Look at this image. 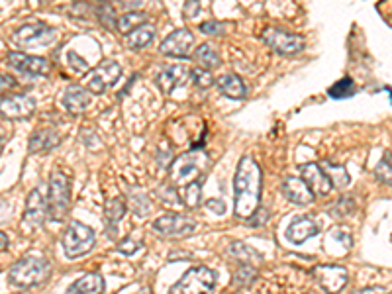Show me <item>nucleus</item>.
Listing matches in <instances>:
<instances>
[{"label":"nucleus","instance_id":"nucleus-40","mask_svg":"<svg viewBox=\"0 0 392 294\" xmlns=\"http://www.w3.org/2000/svg\"><path fill=\"white\" fill-rule=\"evenodd\" d=\"M173 152H171V147H159V153H157V163L161 169H171V165H173Z\"/></svg>","mask_w":392,"mask_h":294},{"label":"nucleus","instance_id":"nucleus-6","mask_svg":"<svg viewBox=\"0 0 392 294\" xmlns=\"http://www.w3.org/2000/svg\"><path fill=\"white\" fill-rule=\"evenodd\" d=\"M263 42L269 45L275 54L283 55V57L302 54L306 47V40L302 35L284 32L281 28H267L263 32Z\"/></svg>","mask_w":392,"mask_h":294},{"label":"nucleus","instance_id":"nucleus-39","mask_svg":"<svg viewBox=\"0 0 392 294\" xmlns=\"http://www.w3.org/2000/svg\"><path fill=\"white\" fill-rule=\"evenodd\" d=\"M67 59H69V65H71V69H73L75 73H83V71H87L88 69L87 61L81 59L75 51H69V54H67Z\"/></svg>","mask_w":392,"mask_h":294},{"label":"nucleus","instance_id":"nucleus-23","mask_svg":"<svg viewBox=\"0 0 392 294\" xmlns=\"http://www.w3.org/2000/svg\"><path fill=\"white\" fill-rule=\"evenodd\" d=\"M65 294H104V279L98 272H87L69 284Z\"/></svg>","mask_w":392,"mask_h":294},{"label":"nucleus","instance_id":"nucleus-10","mask_svg":"<svg viewBox=\"0 0 392 294\" xmlns=\"http://www.w3.org/2000/svg\"><path fill=\"white\" fill-rule=\"evenodd\" d=\"M312 275L326 294L341 293L349 281L348 269L341 265H318L312 269Z\"/></svg>","mask_w":392,"mask_h":294},{"label":"nucleus","instance_id":"nucleus-22","mask_svg":"<svg viewBox=\"0 0 392 294\" xmlns=\"http://www.w3.org/2000/svg\"><path fill=\"white\" fill-rule=\"evenodd\" d=\"M216 87L229 100H243V98L247 97V85L236 73H226V75L220 76L218 81H216Z\"/></svg>","mask_w":392,"mask_h":294},{"label":"nucleus","instance_id":"nucleus-7","mask_svg":"<svg viewBox=\"0 0 392 294\" xmlns=\"http://www.w3.org/2000/svg\"><path fill=\"white\" fill-rule=\"evenodd\" d=\"M206 157L202 153H185L179 159H174L171 165V179L174 185H188L196 179H202V167H204Z\"/></svg>","mask_w":392,"mask_h":294},{"label":"nucleus","instance_id":"nucleus-28","mask_svg":"<svg viewBox=\"0 0 392 294\" xmlns=\"http://www.w3.org/2000/svg\"><path fill=\"white\" fill-rule=\"evenodd\" d=\"M355 92H357V87H355V81L351 76H343V79H339L338 83H334L332 87L327 88V97L334 98V100H348Z\"/></svg>","mask_w":392,"mask_h":294},{"label":"nucleus","instance_id":"nucleus-29","mask_svg":"<svg viewBox=\"0 0 392 294\" xmlns=\"http://www.w3.org/2000/svg\"><path fill=\"white\" fill-rule=\"evenodd\" d=\"M195 61L198 65H202L204 69H216L220 65V54L212 47L210 44H202L196 47L195 51Z\"/></svg>","mask_w":392,"mask_h":294},{"label":"nucleus","instance_id":"nucleus-36","mask_svg":"<svg viewBox=\"0 0 392 294\" xmlns=\"http://www.w3.org/2000/svg\"><path fill=\"white\" fill-rule=\"evenodd\" d=\"M130 202H131V208H133V212L140 214V216H145V214L149 212V206H152L149 196L143 195V193H133V190H131L130 195Z\"/></svg>","mask_w":392,"mask_h":294},{"label":"nucleus","instance_id":"nucleus-45","mask_svg":"<svg viewBox=\"0 0 392 294\" xmlns=\"http://www.w3.org/2000/svg\"><path fill=\"white\" fill-rule=\"evenodd\" d=\"M349 294H389V291L382 286H367V288H359V291H353Z\"/></svg>","mask_w":392,"mask_h":294},{"label":"nucleus","instance_id":"nucleus-52","mask_svg":"<svg viewBox=\"0 0 392 294\" xmlns=\"http://www.w3.org/2000/svg\"><path fill=\"white\" fill-rule=\"evenodd\" d=\"M138 294H147V293H145V291H142V293H138Z\"/></svg>","mask_w":392,"mask_h":294},{"label":"nucleus","instance_id":"nucleus-16","mask_svg":"<svg viewBox=\"0 0 392 294\" xmlns=\"http://www.w3.org/2000/svg\"><path fill=\"white\" fill-rule=\"evenodd\" d=\"M300 177L304 179V183L310 186V190L314 193V196H327L334 188L332 179L327 177V173L322 169L320 163H306L300 167Z\"/></svg>","mask_w":392,"mask_h":294},{"label":"nucleus","instance_id":"nucleus-47","mask_svg":"<svg viewBox=\"0 0 392 294\" xmlns=\"http://www.w3.org/2000/svg\"><path fill=\"white\" fill-rule=\"evenodd\" d=\"M6 87L8 88H14L16 87V81L12 79L10 75H6V73H2V88L6 90Z\"/></svg>","mask_w":392,"mask_h":294},{"label":"nucleus","instance_id":"nucleus-17","mask_svg":"<svg viewBox=\"0 0 392 294\" xmlns=\"http://www.w3.org/2000/svg\"><path fill=\"white\" fill-rule=\"evenodd\" d=\"M190 79H193V69H188L186 65H167L157 75L155 83L159 85L165 95H171L174 88L186 85Z\"/></svg>","mask_w":392,"mask_h":294},{"label":"nucleus","instance_id":"nucleus-3","mask_svg":"<svg viewBox=\"0 0 392 294\" xmlns=\"http://www.w3.org/2000/svg\"><path fill=\"white\" fill-rule=\"evenodd\" d=\"M61 245H63V251H65L69 259H79V257H83V255H87V253L95 250L97 236H95L92 228H88L87 224L73 220L67 226L65 234L61 238Z\"/></svg>","mask_w":392,"mask_h":294},{"label":"nucleus","instance_id":"nucleus-14","mask_svg":"<svg viewBox=\"0 0 392 294\" xmlns=\"http://www.w3.org/2000/svg\"><path fill=\"white\" fill-rule=\"evenodd\" d=\"M6 63L20 71L24 75L30 76H44L49 73L51 69V63L45 59V57H38V55H28V54H8L6 57Z\"/></svg>","mask_w":392,"mask_h":294},{"label":"nucleus","instance_id":"nucleus-42","mask_svg":"<svg viewBox=\"0 0 392 294\" xmlns=\"http://www.w3.org/2000/svg\"><path fill=\"white\" fill-rule=\"evenodd\" d=\"M200 30L208 35H220V33L224 32V26L220 22H204L200 26Z\"/></svg>","mask_w":392,"mask_h":294},{"label":"nucleus","instance_id":"nucleus-12","mask_svg":"<svg viewBox=\"0 0 392 294\" xmlns=\"http://www.w3.org/2000/svg\"><path fill=\"white\" fill-rule=\"evenodd\" d=\"M0 110L2 116L8 120H22V118H30L35 110V100L26 95H2L0 100Z\"/></svg>","mask_w":392,"mask_h":294},{"label":"nucleus","instance_id":"nucleus-49","mask_svg":"<svg viewBox=\"0 0 392 294\" xmlns=\"http://www.w3.org/2000/svg\"><path fill=\"white\" fill-rule=\"evenodd\" d=\"M40 4H49V2H54V0H38Z\"/></svg>","mask_w":392,"mask_h":294},{"label":"nucleus","instance_id":"nucleus-44","mask_svg":"<svg viewBox=\"0 0 392 294\" xmlns=\"http://www.w3.org/2000/svg\"><path fill=\"white\" fill-rule=\"evenodd\" d=\"M98 18H100V22H104L106 26H108L110 22H116V20H114V12H112L110 6H100V8H98Z\"/></svg>","mask_w":392,"mask_h":294},{"label":"nucleus","instance_id":"nucleus-50","mask_svg":"<svg viewBox=\"0 0 392 294\" xmlns=\"http://www.w3.org/2000/svg\"><path fill=\"white\" fill-rule=\"evenodd\" d=\"M386 92L391 95V100H392V88H386Z\"/></svg>","mask_w":392,"mask_h":294},{"label":"nucleus","instance_id":"nucleus-2","mask_svg":"<svg viewBox=\"0 0 392 294\" xmlns=\"http://www.w3.org/2000/svg\"><path fill=\"white\" fill-rule=\"evenodd\" d=\"M51 265L42 255L22 257L8 269V281L20 288H32L49 279Z\"/></svg>","mask_w":392,"mask_h":294},{"label":"nucleus","instance_id":"nucleus-53","mask_svg":"<svg viewBox=\"0 0 392 294\" xmlns=\"http://www.w3.org/2000/svg\"><path fill=\"white\" fill-rule=\"evenodd\" d=\"M236 294H240V293H236Z\"/></svg>","mask_w":392,"mask_h":294},{"label":"nucleus","instance_id":"nucleus-31","mask_svg":"<svg viewBox=\"0 0 392 294\" xmlns=\"http://www.w3.org/2000/svg\"><path fill=\"white\" fill-rule=\"evenodd\" d=\"M181 198H183V204H185V206H198V204H200V198H202V179L185 185V190L181 193Z\"/></svg>","mask_w":392,"mask_h":294},{"label":"nucleus","instance_id":"nucleus-35","mask_svg":"<svg viewBox=\"0 0 392 294\" xmlns=\"http://www.w3.org/2000/svg\"><path fill=\"white\" fill-rule=\"evenodd\" d=\"M157 196L163 200L165 204H169V206L183 202V198H181V195L177 193V188H174L173 185H169V183H163V185L157 186Z\"/></svg>","mask_w":392,"mask_h":294},{"label":"nucleus","instance_id":"nucleus-4","mask_svg":"<svg viewBox=\"0 0 392 294\" xmlns=\"http://www.w3.org/2000/svg\"><path fill=\"white\" fill-rule=\"evenodd\" d=\"M216 272L204 265L193 267L181 277L179 283L169 288V294H214Z\"/></svg>","mask_w":392,"mask_h":294},{"label":"nucleus","instance_id":"nucleus-15","mask_svg":"<svg viewBox=\"0 0 392 294\" xmlns=\"http://www.w3.org/2000/svg\"><path fill=\"white\" fill-rule=\"evenodd\" d=\"M49 216V204L47 198L42 195L40 188H33L26 200V210H24L22 222H26L30 228H42L45 218Z\"/></svg>","mask_w":392,"mask_h":294},{"label":"nucleus","instance_id":"nucleus-41","mask_svg":"<svg viewBox=\"0 0 392 294\" xmlns=\"http://www.w3.org/2000/svg\"><path fill=\"white\" fill-rule=\"evenodd\" d=\"M267 218H269V212H267L265 208H259L247 222H250L251 228H259V226H263V224L267 222Z\"/></svg>","mask_w":392,"mask_h":294},{"label":"nucleus","instance_id":"nucleus-26","mask_svg":"<svg viewBox=\"0 0 392 294\" xmlns=\"http://www.w3.org/2000/svg\"><path fill=\"white\" fill-rule=\"evenodd\" d=\"M126 210H128L126 202L120 196L106 200V204H104V220H106V228H108L110 234H112V229L116 228V224L124 218Z\"/></svg>","mask_w":392,"mask_h":294},{"label":"nucleus","instance_id":"nucleus-11","mask_svg":"<svg viewBox=\"0 0 392 294\" xmlns=\"http://www.w3.org/2000/svg\"><path fill=\"white\" fill-rule=\"evenodd\" d=\"M55 40V28L44 22L26 24L14 32V42L24 47H35V45H49Z\"/></svg>","mask_w":392,"mask_h":294},{"label":"nucleus","instance_id":"nucleus-9","mask_svg":"<svg viewBox=\"0 0 392 294\" xmlns=\"http://www.w3.org/2000/svg\"><path fill=\"white\" fill-rule=\"evenodd\" d=\"M122 76V67L114 59L102 61L97 69L90 71L87 79V88L92 95H104L110 87H114Z\"/></svg>","mask_w":392,"mask_h":294},{"label":"nucleus","instance_id":"nucleus-5","mask_svg":"<svg viewBox=\"0 0 392 294\" xmlns=\"http://www.w3.org/2000/svg\"><path fill=\"white\" fill-rule=\"evenodd\" d=\"M49 218L55 222H63L71 208V183L63 171H54L49 177Z\"/></svg>","mask_w":392,"mask_h":294},{"label":"nucleus","instance_id":"nucleus-43","mask_svg":"<svg viewBox=\"0 0 392 294\" xmlns=\"http://www.w3.org/2000/svg\"><path fill=\"white\" fill-rule=\"evenodd\" d=\"M206 208L210 210V212L218 214V216H222V214L226 212V204H224L220 198H210V200L206 202Z\"/></svg>","mask_w":392,"mask_h":294},{"label":"nucleus","instance_id":"nucleus-32","mask_svg":"<svg viewBox=\"0 0 392 294\" xmlns=\"http://www.w3.org/2000/svg\"><path fill=\"white\" fill-rule=\"evenodd\" d=\"M375 179L382 185L392 186V153L386 152L382 155L381 163L375 167Z\"/></svg>","mask_w":392,"mask_h":294},{"label":"nucleus","instance_id":"nucleus-13","mask_svg":"<svg viewBox=\"0 0 392 294\" xmlns=\"http://www.w3.org/2000/svg\"><path fill=\"white\" fill-rule=\"evenodd\" d=\"M193 45H195L193 32L186 30V28H179V30L169 33L163 42H161L159 51L163 55H167V57H188Z\"/></svg>","mask_w":392,"mask_h":294},{"label":"nucleus","instance_id":"nucleus-19","mask_svg":"<svg viewBox=\"0 0 392 294\" xmlns=\"http://www.w3.org/2000/svg\"><path fill=\"white\" fill-rule=\"evenodd\" d=\"M283 195L294 202V204H300V206H308L314 202V193L310 190V186L306 185L302 177H284L283 185Z\"/></svg>","mask_w":392,"mask_h":294},{"label":"nucleus","instance_id":"nucleus-48","mask_svg":"<svg viewBox=\"0 0 392 294\" xmlns=\"http://www.w3.org/2000/svg\"><path fill=\"white\" fill-rule=\"evenodd\" d=\"M0 240H2V253H4V251L8 250V238H6V234H4V231L0 234Z\"/></svg>","mask_w":392,"mask_h":294},{"label":"nucleus","instance_id":"nucleus-20","mask_svg":"<svg viewBox=\"0 0 392 294\" xmlns=\"http://www.w3.org/2000/svg\"><path fill=\"white\" fill-rule=\"evenodd\" d=\"M59 143H61V133L54 128H44V130H35L30 136L28 147L33 155H45L59 147Z\"/></svg>","mask_w":392,"mask_h":294},{"label":"nucleus","instance_id":"nucleus-1","mask_svg":"<svg viewBox=\"0 0 392 294\" xmlns=\"http://www.w3.org/2000/svg\"><path fill=\"white\" fill-rule=\"evenodd\" d=\"M263 173L259 163L243 155L234 177V214L236 218L250 220L261 204Z\"/></svg>","mask_w":392,"mask_h":294},{"label":"nucleus","instance_id":"nucleus-34","mask_svg":"<svg viewBox=\"0 0 392 294\" xmlns=\"http://www.w3.org/2000/svg\"><path fill=\"white\" fill-rule=\"evenodd\" d=\"M355 206H357V204H355L353 196H341L338 202L332 206V214L338 216V218H345V216L355 212Z\"/></svg>","mask_w":392,"mask_h":294},{"label":"nucleus","instance_id":"nucleus-37","mask_svg":"<svg viewBox=\"0 0 392 294\" xmlns=\"http://www.w3.org/2000/svg\"><path fill=\"white\" fill-rule=\"evenodd\" d=\"M193 81L198 88H208L216 83L210 69H193Z\"/></svg>","mask_w":392,"mask_h":294},{"label":"nucleus","instance_id":"nucleus-21","mask_svg":"<svg viewBox=\"0 0 392 294\" xmlns=\"http://www.w3.org/2000/svg\"><path fill=\"white\" fill-rule=\"evenodd\" d=\"M320 234V226L312 218H306V216H300V218H294L291 222V226L286 229V240L294 243V245H300L304 243L306 240L314 238Z\"/></svg>","mask_w":392,"mask_h":294},{"label":"nucleus","instance_id":"nucleus-33","mask_svg":"<svg viewBox=\"0 0 392 294\" xmlns=\"http://www.w3.org/2000/svg\"><path fill=\"white\" fill-rule=\"evenodd\" d=\"M255 279H257L255 267H253V265H241L240 269L234 272V281H231V284H234L236 288H245V286H250Z\"/></svg>","mask_w":392,"mask_h":294},{"label":"nucleus","instance_id":"nucleus-38","mask_svg":"<svg viewBox=\"0 0 392 294\" xmlns=\"http://www.w3.org/2000/svg\"><path fill=\"white\" fill-rule=\"evenodd\" d=\"M143 247L142 241L138 240H131V238H126L124 241H120L118 245H116V250L124 253V255H133L136 251H140Z\"/></svg>","mask_w":392,"mask_h":294},{"label":"nucleus","instance_id":"nucleus-25","mask_svg":"<svg viewBox=\"0 0 392 294\" xmlns=\"http://www.w3.org/2000/svg\"><path fill=\"white\" fill-rule=\"evenodd\" d=\"M155 33H157L155 32V26L143 24L140 28H136L131 33H128L126 44H128L130 49H143V47H147L155 40Z\"/></svg>","mask_w":392,"mask_h":294},{"label":"nucleus","instance_id":"nucleus-51","mask_svg":"<svg viewBox=\"0 0 392 294\" xmlns=\"http://www.w3.org/2000/svg\"><path fill=\"white\" fill-rule=\"evenodd\" d=\"M100 2H114V0H100Z\"/></svg>","mask_w":392,"mask_h":294},{"label":"nucleus","instance_id":"nucleus-27","mask_svg":"<svg viewBox=\"0 0 392 294\" xmlns=\"http://www.w3.org/2000/svg\"><path fill=\"white\" fill-rule=\"evenodd\" d=\"M147 20V14L142 10H131V12H126V14H122L120 18L116 20V30L124 35H128L131 33L136 28H140L143 26Z\"/></svg>","mask_w":392,"mask_h":294},{"label":"nucleus","instance_id":"nucleus-30","mask_svg":"<svg viewBox=\"0 0 392 294\" xmlns=\"http://www.w3.org/2000/svg\"><path fill=\"white\" fill-rule=\"evenodd\" d=\"M320 165H322V169H324V171L327 173V177L332 179L334 186H338V188H345V186L349 185V173L343 165L329 163V161H324V163H320Z\"/></svg>","mask_w":392,"mask_h":294},{"label":"nucleus","instance_id":"nucleus-18","mask_svg":"<svg viewBox=\"0 0 392 294\" xmlns=\"http://www.w3.org/2000/svg\"><path fill=\"white\" fill-rule=\"evenodd\" d=\"M90 90L87 87H81V85H69L61 97V104L63 108L73 114V116H81L83 112H87V108L90 106Z\"/></svg>","mask_w":392,"mask_h":294},{"label":"nucleus","instance_id":"nucleus-24","mask_svg":"<svg viewBox=\"0 0 392 294\" xmlns=\"http://www.w3.org/2000/svg\"><path fill=\"white\" fill-rule=\"evenodd\" d=\"M229 253L231 257H236L238 261L243 263V265H259L263 261V255L257 250H253L251 245L243 243V241H234L229 245Z\"/></svg>","mask_w":392,"mask_h":294},{"label":"nucleus","instance_id":"nucleus-8","mask_svg":"<svg viewBox=\"0 0 392 294\" xmlns=\"http://www.w3.org/2000/svg\"><path fill=\"white\" fill-rule=\"evenodd\" d=\"M153 229L167 238H188L196 234L198 222L185 214H165L153 222Z\"/></svg>","mask_w":392,"mask_h":294},{"label":"nucleus","instance_id":"nucleus-46","mask_svg":"<svg viewBox=\"0 0 392 294\" xmlns=\"http://www.w3.org/2000/svg\"><path fill=\"white\" fill-rule=\"evenodd\" d=\"M142 2H143V0H120L122 8H126L128 12L138 10V8L142 6Z\"/></svg>","mask_w":392,"mask_h":294}]
</instances>
